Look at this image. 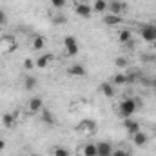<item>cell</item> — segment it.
<instances>
[{
    "instance_id": "cell-11",
    "label": "cell",
    "mask_w": 156,
    "mask_h": 156,
    "mask_svg": "<svg viewBox=\"0 0 156 156\" xmlns=\"http://www.w3.org/2000/svg\"><path fill=\"white\" fill-rule=\"evenodd\" d=\"M100 93H102L104 96H107V98L115 96V87H113V82H111V83H109V82H104V83L100 85Z\"/></svg>"
},
{
    "instance_id": "cell-14",
    "label": "cell",
    "mask_w": 156,
    "mask_h": 156,
    "mask_svg": "<svg viewBox=\"0 0 156 156\" xmlns=\"http://www.w3.org/2000/svg\"><path fill=\"white\" fill-rule=\"evenodd\" d=\"M107 5H109L107 0H94L93 11H96V13H105V11H107Z\"/></svg>"
},
{
    "instance_id": "cell-28",
    "label": "cell",
    "mask_w": 156,
    "mask_h": 156,
    "mask_svg": "<svg viewBox=\"0 0 156 156\" xmlns=\"http://www.w3.org/2000/svg\"><path fill=\"white\" fill-rule=\"evenodd\" d=\"M111 156H129V154H127V151L118 149V151H113V154H111Z\"/></svg>"
},
{
    "instance_id": "cell-1",
    "label": "cell",
    "mask_w": 156,
    "mask_h": 156,
    "mask_svg": "<svg viewBox=\"0 0 156 156\" xmlns=\"http://www.w3.org/2000/svg\"><path fill=\"white\" fill-rule=\"evenodd\" d=\"M138 109V102L134 98H125L120 102V115L123 118H131Z\"/></svg>"
},
{
    "instance_id": "cell-9",
    "label": "cell",
    "mask_w": 156,
    "mask_h": 156,
    "mask_svg": "<svg viewBox=\"0 0 156 156\" xmlns=\"http://www.w3.org/2000/svg\"><path fill=\"white\" fill-rule=\"evenodd\" d=\"M107 9L113 13V15H122L123 13V9H125V4L123 2H109V5H107Z\"/></svg>"
},
{
    "instance_id": "cell-3",
    "label": "cell",
    "mask_w": 156,
    "mask_h": 156,
    "mask_svg": "<svg viewBox=\"0 0 156 156\" xmlns=\"http://www.w3.org/2000/svg\"><path fill=\"white\" fill-rule=\"evenodd\" d=\"M140 35H142V38L145 40V42H156V27L154 26H145V27H142V31H140Z\"/></svg>"
},
{
    "instance_id": "cell-27",
    "label": "cell",
    "mask_w": 156,
    "mask_h": 156,
    "mask_svg": "<svg viewBox=\"0 0 156 156\" xmlns=\"http://www.w3.org/2000/svg\"><path fill=\"white\" fill-rule=\"evenodd\" d=\"M35 66H37V64H35V60H31V58H26V60H24V67H26L27 71H31Z\"/></svg>"
},
{
    "instance_id": "cell-2",
    "label": "cell",
    "mask_w": 156,
    "mask_h": 156,
    "mask_svg": "<svg viewBox=\"0 0 156 156\" xmlns=\"http://www.w3.org/2000/svg\"><path fill=\"white\" fill-rule=\"evenodd\" d=\"M64 49L69 56H76L78 51H80V45H78V40L73 37V35H67L64 38Z\"/></svg>"
},
{
    "instance_id": "cell-18",
    "label": "cell",
    "mask_w": 156,
    "mask_h": 156,
    "mask_svg": "<svg viewBox=\"0 0 156 156\" xmlns=\"http://www.w3.org/2000/svg\"><path fill=\"white\" fill-rule=\"evenodd\" d=\"M83 156H98V151H96V144H87L83 147Z\"/></svg>"
},
{
    "instance_id": "cell-13",
    "label": "cell",
    "mask_w": 156,
    "mask_h": 156,
    "mask_svg": "<svg viewBox=\"0 0 156 156\" xmlns=\"http://www.w3.org/2000/svg\"><path fill=\"white\" fill-rule=\"evenodd\" d=\"M133 142H134V145H136V147H142V145H145V144H147V134H145V133H142V131H138L136 134H133Z\"/></svg>"
},
{
    "instance_id": "cell-10",
    "label": "cell",
    "mask_w": 156,
    "mask_h": 156,
    "mask_svg": "<svg viewBox=\"0 0 156 156\" xmlns=\"http://www.w3.org/2000/svg\"><path fill=\"white\" fill-rule=\"evenodd\" d=\"M51 62H53V55H51V53H45V55H42V56H40L35 64H37V67L44 69V67H47Z\"/></svg>"
},
{
    "instance_id": "cell-30",
    "label": "cell",
    "mask_w": 156,
    "mask_h": 156,
    "mask_svg": "<svg viewBox=\"0 0 156 156\" xmlns=\"http://www.w3.org/2000/svg\"><path fill=\"white\" fill-rule=\"evenodd\" d=\"M4 149H5V142L0 138V151H4Z\"/></svg>"
},
{
    "instance_id": "cell-23",
    "label": "cell",
    "mask_w": 156,
    "mask_h": 156,
    "mask_svg": "<svg viewBox=\"0 0 156 156\" xmlns=\"http://www.w3.org/2000/svg\"><path fill=\"white\" fill-rule=\"evenodd\" d=\"M44 45H45V38L37 35L35 40H33V49H44Z\"/></svg>"
},
{
    "instance_id": "cell-6",
    "label": "cell",
    "mask_w": 156,
    "mask_h": 156,
    "mask_svg": "<svg viewBox=\"0 0 156 156\" xmlns=\"http://www.w3.org/2000/svg\"><path fill=\"white\" fill-rule=\"evenodd\" d=\"M123 127H125V131H127L131 136H133V134H136V133L140 131V123H138L136 120H131V118H125Z\"/></svg>"
},
{
    "instance_id": "cell-5",
    "label": "cell",
    "mask_w": 156,
    "mask_h": 156,
    "mask_svg": "<svg viewBox=\"0 0 156 156\" xmlns=\"http://www.w3.org/2000/svg\"><path fill=\"white\" fill-rule=\"evenodd\" d=\"M75 11H76L78 16H82V18H89V16L93 15V7H91V5H87V4H83V2L76 4Z\"/></svg>"
},
{
    "instance_id": "cell-29",
    "label": "cell",
    "mask_w": 156,
    "mask_h": 156,
    "mask_svg": "<svg viewBox=\"0 0 156 156\" xmlns=\"http://www.w3.org/2000/svg\"><path fill=\"white\" fill-rule=\"evenodd\" d=\"M4 22H5V13L0 11V24H4Z\"/></svg>"
},
{
    "instance_id": "cell-32",
    "label": "cell",
    "mask_w": 156,
    "mask_h": 156,
    "mask_svg": "<svg viewBox=\"0 0 156 156\" xmlns=\"http://www.w3.org/2000/svg\"><path fill=\"white\" fill-rule=\"evenodd\" d=\"M31 156H38V154H31Z\"/></svg>"
},
{
    "instance_id": "cell-22",
    "label": "cell",
    "mask_w": 156,
    "mask_h": 156,
    "mask_svg": "<svg viewBox=\"0 0 156 156\" xmlns=\"http://www.w3.org/2000/svg\"><path fill=\"white\" fill-rule=\"evenodd\" d=\"M113 83H115V85H123V83H127V75L116 73V75L113 76Z\"/></svg>"
},
{
    "instance_id": "cell-16",
    "label": "cell",
    "mask_w": 156,
    "mask_h": 156,
    "mask_svg": "<svg viewBox=\"0 0 156 156\" xmlns=\"http://www.w3.org/2000/svg\"><path fill=\"white\" fill-rule=\"evenodd\" d=\"M15 122H16V116L11 115V113H5V115L2 116V125H4V127H13Z\"/></svg>"
},
{
    "instance_id": "cell-15",
    "label": "cell",
    "mask_w": 156,
    "mask_h": 156,
    "mask_svg": "<svg viewBox=\"0 0 156 156\" xmlns=\"http://www.w3.org/2000/svg\"><path fill=\"white\" fill-rule=\"evenodd\" d=\"M78 129H80V131H87V133H94L96 123H94V122H91V120H83V122L78 125Z\"/></svg>"
},
{
    "instance_id": "cell-20",
    "label": "cell",
    "mask_w": 156,
    "mask_h": 156,
    "mask_svg": "<svg viewBox=\"0 0 156 156\" xmlns=\"http://www.w3.org/2000/svg\"><path fill=\"white\" fill-rule=\"evenodd\" d=\"M42 120H44L45 123H49V125L55 123V116H53V113H51L49 109H42Z\"/></svg>"
},
{
    "instance_id": "cell-21",
    "label": "cell",
    "mask_w": 156,
    "mask_h": 156,
    "mask_svg": "<svg viewBox=\"0 0 156 156\" xmlns=\"http://www.w3.org/2000/svg\"><path fill=\"white\" fill-rule=\"evenodd\" d=\"M24 87H26L27 91H33V89L37 87V78L35 76H26V80H24Z\"/></svg>"
},
{
    "instance_id": "cell-31",
    "label": "cell",
    "mask_w": 156,
    "mask_h": 156,
    "mask_svg": "<svg viewBox=\"0 0 156 156\" xmlns=\"http://www.w3.org/2000/svg\"><path fill=\"white\" fill-rule=\"evenodd\" d=\"M151 85H154V87H156V80H153V82H151Z\"/></svg>"
},
{
    "instance_id": "cell-17",
    "label": "cell",
    "mask_w": 156,
    "mask_h": 156,
    "mask_svg": "<svg viewBox=\"0 0 156 156\" xmlns=\"http://www.w3.org/2000/svg\"><path fill=\"white\" fill-rule=\"evenodd\" d=\"M131 37H133V33H131L129 29H122V31L118 33V42H120V44H127V42L131 40Z\"/></svg>"
},
{
    "instance_id": "cell-7",
    "label": "cell",
    "mask_w": 156,
    "mask_h": 156,
    "mask_svg": "<svg viewBox=\"0 0 156 156\" xmlns=\"http://www.w3.org/2000/svg\"><path fill=\"white\" fill-rule=\"evenodd\" d=\"M27 109H29V113H38V111H42V109H44V102H42V98H38V96L31 98L29 104H27Z\"/></svg>"
},
{
    "instance_id": "cell-12",
    "label": "cell",
    "mask_w": 156,
    "mask_h": 156,
    "mask_svg": "<svg viewBox=\"0 0 156 156\" xmlns=\"http://www.w3.org/2000/svg\"><path fill=\"white\" fill-rule=\"evenodd\" d=\"M104 22H105L107 26H118V24H122V15H113V13H107V15L104 16Z\"/></svg>"
},
{
    "instance_id": "cell-4",
    "label": "cell",
    "mask_w": 156,
    "mask_h": 156,
    "mask_svg": "<svg viewBox=\"0 0 156 156\" xmlns=\"http://www.w3.org/2000/svg\"><path fill=\"white\" fill-rule=\"evenodd\" d=\"M67 73H69L71 76H75V78H83L85 75H87V71H85V67H83L82 64H71L69 69H67Z\"/></svg>"
},
{
    "instance_id": "cell-33",
    "label": "cell",
    "mask_w": 156,
    "mask_h": 156,
    "mask_svg": "<svg viewBox=\"0 0 156 156\" xmlns=\"http://www.w3.org/2000/svg\"><path fill=\"white\" fill-rule=\"evenodd\" d=\"M154 27H156V26H154Z\"/></svg>"
},
{
    "instance_id": "cell-25",
    "label": "cell",
    "mask_w": 156,
    "mask_h": 156,
    "mask_svg": "<svg viewBox=\"0 0 156 156\" xmlns=\"http://www.w3.org/2000/svg\"><path fill=\"white\" fill-rule=\"evenodd\" d=\"M115 66H116V67H127V58L118 56L116 60H115Z\"/></svg>"
},
{
    "instance_id": "cell-26",
    "label": "cell",
    "mask_w": 156,
    "mask_h": 156,
    "mask_svg": "<svg viewBox=\"0 0 156 156\" xmlns=\"http://www.w3.org/2000/svg\"><path fill=\"white\" fill-rule=\"evenodd\" d=\"M49 2H51V5H53V7L62 9V7L66 5V2H67V0H49Z\"/></svg>"
},
{
    "instance_id": "cell-19",
    "label": "cell",
    "mask_w": 156,
    "mask_h": 156,
    "mask_svg": "<svg viewBox=\"0 0 156 156\" xmlns=\"http://www.w3.org/2000/svg\"><path fill=\"white\" fill-rule=\"evenodd\" d=\"M0 45H2V47H5L4 51H13V49H15V40L9 38V37H7V38H2V40H0Z\"/></svg>"
},
{
    "instance_id": "cell-8",
    "label": "cell",
    "mask_w": 156,
    "mask_h": 156,
    "mask_svg": "<svg viewBox=\"0 0 156 156\" xmlns=\"http://www.w3.org/2000/svg\"><path fill=\"white\" fill-rule=\"evenodd\" d=\"M96 151H98V156H111L113 154V147H111V144H107V142L96 144Z\"/></svg>"
},
{
    "instance_id": "cell-24",
    "label": "cell",
    "mask_w": 156,
    "mask_h": 156,
    "mask_svg": "<svg viewBox=\"0 0 156 156\" xmlns=\"http://www.w3.org/2000/svg\"><path fill=\"white\" fill-rule=\"evenodd\" d=\"M53 154L55 156H69V151H67L66 147H55Z\"/></svg>"
}]
</instances>
